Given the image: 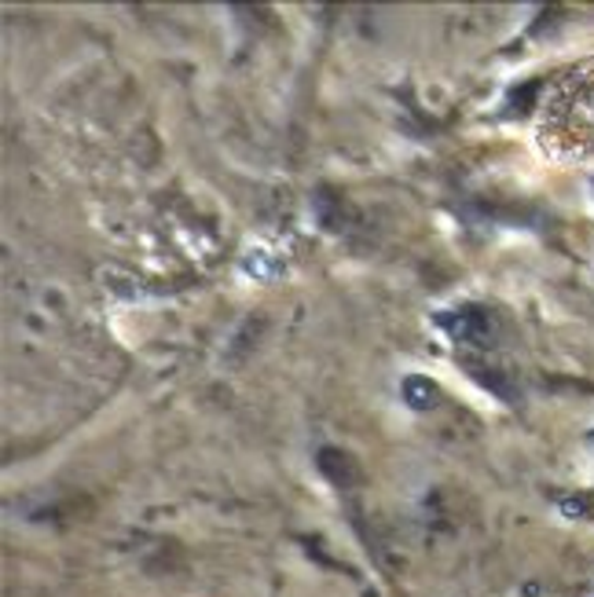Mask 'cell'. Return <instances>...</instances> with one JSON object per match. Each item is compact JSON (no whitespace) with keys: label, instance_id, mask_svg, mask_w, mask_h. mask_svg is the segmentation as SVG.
<instances>
[{"label":"cell","instance_id":"obj_1","mask_svg":"<svg viewBox=\"0 0 594 597\" xmlns=\"http://www.w3.org/2000/svg\"><path fill=\"white\" fill-rule=\"evenodd\" d=\"M544 147L561 159H591L594 154V62L572 70L558 96L544 110Z\"/></svg>","mask_w":594,"mask_h":597},{"label":"cell","instance_id":"obj_2","mask_svg":"<svg viewBox=\"0 0 594 597\" xmlns=\"http://www.w3.org/2000/svg\"><path fill=\"white\" fill-rule=\"evenodd\" d=\"M447 338L458 344H474V349H492L499 341V316L485 305H463L447 308L433 319Z\"/></svg>","mask_w":594,"mask_h":597},{"label":"cell","instance_id":"obj_3","mask_svg":"<svg viewBox=\"0 0 594 597\" xmlns=\"http://www.w3.org/2000/svg\"><path fill=\"white\" fill-rule=\"evenodd\" d=\"M316 466H319V473L327 477L335 488H352L360 480V466L352 463V455L338 452V447H319Z\"/></svg>","mask_w":594,"mask_h":597},{"label":"cell","instance_id":"obj_4","mask_svg":"<svg viewBox=\"0 0 594 597\" xmlns=\"http://www.w3.org/2000/svg\"><path fill=\"white\" fill-rule=\"evenodd\" d=\"M404 403L411 407V411H433L436 403H441V389H436V382L422 378V374H411V378H404Z\"/></svg>","mask_w":594,"mask_h":597},{"label":"cell","instance_id":"obj_5","mask_svg":"<svg viewBox=\"0 0 594 597\" xmlns=\"http://www.w3.org/2000/svg\"><path fill=\"white\" fill-rule=\"evenodd\" d=\"M466 371H470L474 378L485 385V389H492L496 396H503V400H514V385H510L499 371H485V366L474 363V360H466Z\"/></svg>","mask_w":594,"mask_h":597},{"label":"cell","instance_id":"obj_6","mask_svg":"<svg viewBox=\"0 0 594 597\" xmlns=\"http://www.w3.org/2000/svg\"><path fill=\"white\" fill-rule=\"evenodd\" d=\"M243 268H246V271H254V276H265V279H268V276H276V265L268 260V254H265L260 246L249 249L246 260H243Z\"/></svg>","mask_w":594,"mask_h":597}]
</instances>
